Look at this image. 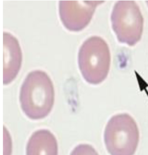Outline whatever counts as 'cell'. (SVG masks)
Wrapping results in <instances>:
<instances>
[{
    "label": "cell",
    "mask_w": 148,
    "mask_h": 155,
    "mask_svg": "<svg viewBox=\"0 0 148 155\" xmlns=\"http://www.w3.org/2000/svg\"><path fill=\"white\" fill-rule=\"evenodd\" d=\"M52 79L45 71L35 70L26 77L20 88V103L28 118L39 120L51 112L54 103Z\"/></svg>",
    "instance_id": "6da1fadb"
},
{
    "label": "cell",
    "mask_w": 148,
    "mask_h": 155,
    "mask_svg": "<svg viewBox=\"0 0 148 155\" xmlns=\"http://www.w3.org/2000/svg\"><path fill=\"white\" fill-rule=\"evenodd\" d=\"M110 61L109 46L100 37H91L80 48L79 68L84 80L90 84H100L107 78Z\"/></svg>",
    "instance_id": "7a4b0ae2"
},
{
    "label": "cell",
    "mask_w": 148,
    "mask_h": 155,
    "mask_svg": "<svg viewBox=\"0 0 148 155\" xmlns=\"http://www.w3.org/2000/svg\"><path fill=\"white\" fill-rule=\"evenodd\" d=\"M104 139L110 155H134L140 141L137 124L128 114L114 115L105 127Z\"/></svg>",
    "instance_id": "3957f363"
},
{
    "label": "cell",
    "mask_w": 148,
    "mask_h": 155,
    "mask_svg": "<svg viewBox=\"0 0 148 155\" xmlns=\"http://www.w3.org/2000/svg\"><path fill=\"white\" fill-rule=\"evenodd\" d=\"M110 20L119 42L133 46L141 39L144 19L134 1H117L113 8Z\"/></svg>",
    "instance_id": "277c9868"
},
{
    "label": "cell",
    "mask_w": 148,
    "mask_h": 155,
    "mask_svg": "<svg viewBox=\"0 0 148 155\" xmlns=\"http://www.w3.org/2000/svg\"><path fill=\"white\" fill-rule=\"evenodd\" d=\"M104 1H60V18L69 31L78 32L90 23L97 8Z\"/></svg>",
    "instance_id": "5b68a950"
},
{
    "label": "cell",
    "mask_w": 148,
    "mask_h": 155,
    "mask_svg": "<svg viewBox=\"0 0 148 155\" xmlns=\"http://www.w3.org/2000/svg\"><path fill=\"white\" fill-rule=\"evenodd\" d=\"M4 69L3 84H11L19 72L23 54L18 39L9 32L3 33Z\"/></svg>",
    "instance_id": "8992f818"
},
{
    "label": "cell",
    "mask_w": 148,
    "mask_h": 155,
    "mask_svg": "<svg viewBox=\"0 0 148 155\" xmlns=\"http://www.w3.org/2000/svg\"><path fill=\"white\" fill-rule=\"evenodd\" d=\"M26 155H58V143L55 136L48 130L36 131L28 140Z\"/></svg>",
    "instance_id": "52a82bcc"
},
{
    "label": "cell",
    "mask_w": 148,
    "mask_h": 155,
    "mask_svg": "<svg viewBox=\"0 0 148 155\" xmlns=\"http://www.w3.org/2000/svg\"><path fill=\"white\" fill-rule=\"evenodd\" d=\"M70 155H99L96 150L89 144H80L73 149Z\"/></svg>",
    "instance_id": "ba28073f"
},
{
    "label": "cell",
    "mask_w": 148,
    "mask_h": 155,
    "mask_svg": "<svg viewBox=\"0 0 148 155\" xmlns=\"http://www.w3.org/2000/svg\"><path fill=\"white\" fill-rule=\"evenodd\" d=\"M146 3H147V4H148V1H146Z\"/></svg>",
    "instance_id": "9c48e42d"
}]
</instances>
